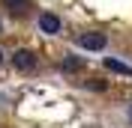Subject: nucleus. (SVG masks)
I'll return each mask as SVG.
<instances>
[{
	"instance_id": "nucleus-1",
	"label": "nucleus",
	"mask_w": 132,
	"mask_h": 128,
	"mask_svg": "<svg viewBox=\"0 0 132 128\" xmlns=\"http://www.w3.org/2000/svg\"><path fill=\"white\" fill-rule=\"evenodd\" d=\"M75 42H78V48H84V51H105L108 36L99 33V30H87V33H78Z\"/></svg>"
},
{
	"instance_id": "nucleus-2",
	"label": "nucleus",
	"mask_w": 132,
	"mask_h": 128,
	"mask_svg": "<svg viewBox=\"0 0 132 128\" xmlns=\"http://www.w3.org/2000/svg\"><path fill=\"white\" fill-rule=\"evenodd\" d=\"M12 66H15L18 72H24V74L36 72V54L27 51V48H18L15 54H12Z\"/></svg>"
},
{
	"instance_id": "nucleus-3",
	"label": "nucleus",
	"mask_w": 132,
	"mask_h": 128,
	"mask_svg": "<svg viewBox=\"0 0 132 128\" xmlns=\"http://www.w3.org/2000/svg\"><path fill=\"white\" fill-rule=\"evenodd\" d=\"M36 27H39V33H45V36H57V33L63 30V21H60L57 15H51V12H42V15L36 18Z\"/></svg>"
},
{
	"instance_id": "nucleus-4",
	"label": "nucleus",
	"mask_w": 132,
	"mask_h": 128,
	"mask_svg": "<svg viewBox=\"0 0 132 128\" xmlns=\"http://www.w3.org/2000/svg\"><path fill=\"white\" fill-rule=\"evenodd\" d=\"M102 63H105V69H108V72H117V74H123V78H132V66H129V63H123V60L105 57Z\"/></svg>"
},
{
	"instance_id": "nucleus-5",
	"label": "nucleus",
	"mask_w": 132,
	"mask_h": 128,
	"mask_svg": "<svg viewBox=\"0 0 132 128\" xmlns=\"http://www.w3.org/2000/svg\"><path fill=\"white\" fill-rule=\"evenodd\" d=\"M3 6H6L12 15H27V6H30V3H27V0H3Z\"/></svg>"
},
{
	"instance_id": "nucleus-6",
	"label": "nucleus",
	"mask_w": 132,
	"mask_h": 128,
	"mask_svg": "<svg viewBox=\"0 0 132 128\" xmlns=\"http://www.w3.org/2000/svg\"><path fill=\"white\" fill-rule=\"evenodd\" d=\"M81 66H84L81 57H75V54H66V57H63V72H78Z\"/></svg>"
},
{
	"instance_id": "nucleus-7",
	"label": "nucleus",
	"mask_w": 132,
	"mask_h": 128,
	"mask_svg": "<svg viewBox=\"0 0 132 128\" xmlns=\"http://www.w3.org/2000/svg\"><path fill=\"white\" fill-rule=\"evenodd\" d=\"M84 87H87V89H96V92H102V89H105L108 83H105V80H99V78H96V80H87Z\"/></svg>"
},
{
	"instance_id": "nucleus-8",
	"label": "nucleus",
	"mask_w": 132,
	"mask_h": 128,
	"mask_svg": "<svg viewBox=\"0 0 132 128\" xmlns=\"http://www.w3.org/2000/svg\"><path fill=\"white\" fill-rule=\"evenodd\" d=\"M3 60H6V54H3V48H0V66H3Z\"/></svg>"
},
{
	"instance_id": "nucleus-9",
	"label": "nucleus",
	"mask_w": 132,
	"mask_h": 128,
	"mask_svg": "<svg viewBox=\"0 0 132 128\" xmlns=\"http://www.w3.org/2000/svg\"><path fill=\"white\" fill-rule=\"evenodd\" d=\"M129 122H132V104H129Z\"/></svg>"
}]
</instances>
